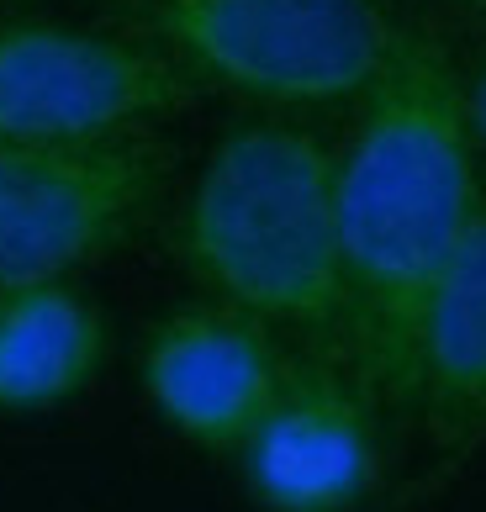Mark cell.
<instances>
[{
    "mask_svg": "<svg viewBox=\"0 0 486 512\" xmlns=\"http://www.w3.org/2000/svg\"><path fill=\"white\" fill-rule=\"evenodd\" d=\"M170 154L148 138L0 143V286L74 280L122 249L164 196Z\"/></svg>",
    "mask_w": 486,
    "mask_h": 512,
    "instance_id": "cell-5",
    "label": "cell"
},
{
    "mask_svg": "<svg viewBox=\"0 0 486 512\" xmlns=\"http://www.w3.org/2000/svg\"><path fill=\"white\" fill-rule=\"evenodd\" d=\"M191 101L159 43L96 27L0 16V143H117Z\"/></svg>",
    "mask_w": 486,
    "mask_h": 512,
    "instance_id": "cell-4",
    "label": "cell"
},
{
    "mask_svg": "<svg viewBox=\"0 0 486 512\" xmlns=\"http://www.w3.org/2000/svg\"><path fill=\"white\" fill-rule=\"evenodd\" d=\"M407 407L444 465L486 444V196L418 312Z\"/></svg>",
    "mask_w": 486,
    "mask_h": 512,
    "instance_id": "cell-8",
    "label": "cell"
},
{
    "mask_svg": "<svg viewBox=\"0 0 486 512\" xmlns=\"http://www.w3.org/2000/svg\"><path fill=\"white\" fill-rule=\"evenodd\" d=\"M471 11L481 16V22H486V0H471Z\"/></svg>",
    "mask_w": 486,
    "mask_h": 512,
    "instance_id": "cell-11",
    "label": "cell"
},
{
    "mask_svg": "<svg viewBox=\"0 0 486 512\" xmlns=\"http://www.w3.org/2000/svg\"><path fill=\"white\" fill-rule=\"evenodd\" d=\"M333 164L312 127L238 122L212 143L175 217V259L222 307L275 333L339 338L344 270Z\"/></svg>",
    "mask_w": 486,
    "mask_h": 512,
    "instance_id": "cell-2",
    "label": "cell"
},
{
    "mask_svg": "<svg viewBox=\"0 0 486 512\" xmlns=\"http://www.w3.org/2000/svg\"><path fill=\"white\" fill-rule=\"evenodd\" d=\"M111 328L74 280L0 286V417L69 407L106 370Z\"/></svg>",
    "mask_w": 486,
    "mask_h": 512,
    "instance_id": "cell-9",
    "label": "cell"
},
{
    "mask_svg": "<svg viewBox=\"0 0 486 512\" xmlns=\"http://www.w3.org/2000/svg\"><path fill=\"white\" fill-rule=\"evenodd\" d=\"M286 365L291 359L280 354L275 328L222 301H201L148 328L138 381L154 417L185 444L238 454L259 412L270 407Z\"/></svg>",
    "mask_w": 486,
    "mask_h": 512,
    "instance_id": "cell-7",
    "label": "cell"
},
{
    "mask_svg": "<svg viewBox=\"0 0 486 512\" xmlns=\"http://www.w3.org/2000/svg\"><path fill=\"white\" fill-rule=\"evenodd\" d=\"M148 27L191 85L265 111L360 106L407 37L381 0H148Z\"/></svg>",
    "mask_w": 486,
    "mask_h": 512,
    "instance_id": "cell-3",
    "label": "cell"
},
{
    "mask_svg": "<svg viewBox=\"0 0 486 512\" xmlns=\"http://www.w3.org/2000/svg\"><path fill=\"white\" fill-rule=\"evenodd\" d=\"M381 396L354 370L291 359L238 444L259 512H360L381 486Z\"/></svg>",
    "mask_w": 486,
    "mask_h": 512,
    "instance_id": "cell-6",
    "label": "cell"
},
{
    "mask_svg": "<svg viewBox=\"0 0 486 512\" xmlns=\"http://www.w3.org/2000/svg\"><path fill=\"white\" fill-rule=\"evenodd\" d=\"M460 106H465V132L476 143V159H486V59L460 80Z\"/></svg>",
    "mask_w": 486,
    "mask_h": 512,
    "instance_id": "cell-10",
    "label": "cell"
},
{
    "mask_svg": "<svg viewBox=\"0 0 486 512\" xmlns=\"http://www.w3.org/2000/svg\"><path fill=\"white\" fill-rule=\"evenodd\" d=\"M481 196L460 74L434 37L407 32L376 90L360 101V122L333 164L344 270L339 344L349 370L381 402L407 407L418 312Z\"/></svg>",
    "mask_w": 486,
    "mask_h": 512,
    "instance_id": "cell-1",
    "label": "cell"
}]
</instances>
